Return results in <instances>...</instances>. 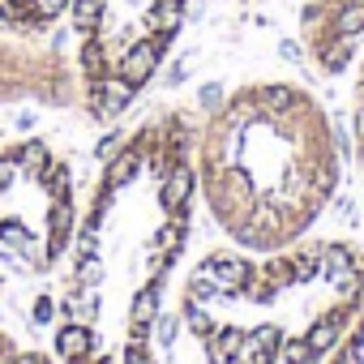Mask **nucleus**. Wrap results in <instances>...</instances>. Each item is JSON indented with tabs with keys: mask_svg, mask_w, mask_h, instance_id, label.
Instances as JSON below:
<instances>
[{
	"mask_svg": "<svg viewBox=\"0 0 364 364\" xmlns=\"http://www.w3.org/2000/svg\"><path fill=\"white\" fill-rule=\"evenodd\" d=\"M193 141L198 120L189 107H163L99 171L65 257L60 364H159V304L185 257L198 206Z\"/></svg>",
	"mask_w": 364,
	"mask_h": 364,
	"instance_id": "obj_1",
	"label": "nucleus"
},
{
	"mask_svg": "<svg viewBox=\"0 0 364 364\" xmlns=\"http://www.w3.org/2000/svg\"><path fill=\"white\" fill-rule=\"evenodd\" d=\"M338 137L321 99L296 82H245L198 124V202L249 253L309 236L338 189Z\"/></svg>",
	"mask_w": 364,
	"mask_h": 364,
	"instance_id": "obj_2",
	"label": "nucleus"
},
{
	"mask_svg": "<svg viewBox=\"0 0 364 364\" xmlns=\"http://www.w3.org/2000/svg\"><path fill=\"white\" fill-rule=\"evenodd\" d=\"M364 309L360 240L210 249L180 279L176 313L206 364H321Z\"/></svg>",
	"mask_w": 364,
	"mask_h": 364,
	"instance_id": "obj_3",
	"label": "nucleus"
},
{
	"mask_svg": "<svg viewBox=\"0 0 364 364\" xmlns=\"http://www.w3.org/2000/svg\"><path fill=\"white\" fill-rule=\"evenodd\" d=\"M189 0H73V73L82 116L120 120L163 69Z\"/></svg>",
	"mask_w": 364,
	"mask_h": 364,
	"instance_id": "obj_4",
	"label": "nucleus"
},
{
	"mask_svg": "<svg viewBox=\"0 0 364 364\" xmlns=\"http://www.w3.org/2000/svg\"><path fill=\"white\" fill-rule=\"evenodd\" d=\"M82 206L69 154L48 137L0 146V262L52 274L73 245Z\"/></svg>",
	"mask_w": 364,
	"mask_h": 364,
	"instance_id": "obj_5",
	"label": "nucleus"
},
{
	"mask_svg": "<svg viewBox=\"0 0 364 364\" xmlns=\"http://www.w3.org/2000/svg\"><path fill=\"white\" fill-rule=\"evenodd\" d=\"M0 107H77V73L73 60L43 48L39 39L0 35Z\"/></svg>",
	"mask_w": 364,
	"mask_h": 364,
	"instance_id": "obj_6",
	"label": "nucleus"
},
{
	"mask_svg": "<svg viewBox=\"0 0 364 364\" xmlns=\"http://www.w3.org/2000/svg\"><path fill=\"white\" fill-rule=\"evenodd\" d=\"M296 31L313 69L338 77L364 52V0H300Z\"/></svg>",
	"mask_w": 364,
	"mask_h": 364,
	"instance_id": "obj_7",
	"label": "nucleus"
},
{
	"mask_svg": "<svg viewBox=\"0 0 364 364\" xmlns=\"http://www.w3.org/2000/svg\"><path fill=\"white\" fill-rule=\"evenodd\" d=\"M73 0H0V35L9 39H43Z\"/></svg>",
	"mask_w": 364,
	"mask_h": 364,
	"instance_id": "obj_8",
	"label": "nucleus"
},
{
	"mask_svg": "<svg viewBox=\"0 0 364 364\" xmlns=\"http://www.w3.org/2000/svg\"><path fill=\"white\" fill-rule=\"evenodd\" d=\"M347 129H351V159L364 176V52L351 65V103H347Z\"/></svg>",
	"mask_w": 364,
	"mask_h": 364,
	"instance_id": "obj_9",
	"label": "nucleus"
},
{
	"mask_svg": "<svg viewBox=\"0 0 364 364\" xmlns=\"http://www.w3.org/2000/svg\"><path fill=\"white\" fill-rule=\"evenodd\" d=\"M0 364H60V360H56L52 351H43V347L18 338L9 326H0Z\"/></svg>",
	"mask_w": 364,
	"mask_h": 364,
	"instance_id": "obj_10",
	"label": "nucleus"
},
{
	"mask_svg": "<svg viewBox=\"0 0 364 364\" xmlns=\"http://www.w3.org/2000/svg\"><path fill=\"white\" fill-rule=\"evenodd\" d=\"M321 364H364V309H360L355 321L338 334V343L321 355Z\"/></svg>",
	"mask_w": 364,
	"mask_h": 364,
	"instance_id": "obj_11",
	"label": "nucleus"
}]
</instances>
